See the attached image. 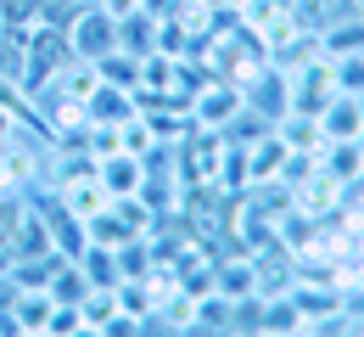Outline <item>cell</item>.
Masks as SVG:
<instances>
[{
  "instance_id": "1",
  "label": "cell",
  "mask_w": 364,
  "mask_h": 337,
  "mask_svg": "<svg viewBox=\"0 0 364 337\" xmlns=\"http://www.w3.org/2000/svg\"><path fill=\"white\" fill-rule=\"evenodd\" d=\"M68 62H73V46H68L62 23L34 17V23H28V51H23V73H17V96L34 107V101L62 79V68H68Z\"/></svg>"
},
{
  "instance_id": "2",
  "label": "cell",
  "mask_w": 364,
  "mask_h": 337,
  "mask_svg": "<svg viewBox=\"0 0 364 337\" xmlns=\"http://www.w3.org/2000/svg\"><path fill=\"white\" fill-rule=\"evenodd\" d=\"M291 309H297V332H331L348 315V287L342 281H319V276H297L291 281Z\"/></svg>"
},
{
  "instance_id": "3",
  "label": "cell",
  "mask_w": 364,
  "mask_h": 337,
  "mask_svg": "<svg viewBox=\"0 0 364 337\" xmlns=\"http://www.w3.org/2000/svg\"><path fill=\"white\" fill-rule=\"evenodd\" d=\"M62 34H68L73 56L101 62L107 51H118V17H107L101 6H79V11H68V17H62Z\"/></svg>"
},
{
  "instance_id": "4",
  "label": "cell",
  "mask_w": 364,
  "mask_h": 337,
  "mask_svg": "<svg viewBox=\"0 0 364 337\" xmlns=\"http://www.w3.org/2000/svg\"><path fill=\"white\" fill-rule=\"evenodd\" d=\"M241 101H247V118H258V124H280V118L291 113V79H286V68L264 62V68L241 85Z\"/></svg>"
},
{
  "instance_id": "5",
  "label": "cell",
  "mask_w": 364,
  "mask_h": 337,
  "mask_svg": "<svg viewBox=\"0 0 364 337\" xmlns=\"http://www.w3.org/2000/svg\"><path fill=\"white\" fill-rule=\"evenodd\" d=\"M241 113H247V101H241V85H230V79H202L196 96H191V124L196 130H219L225 135Z\"/></svg>"
},
{
  "instance_id": "6",
  "label": "cell",
  "mask_w": 364,
  "mask_h": 337,
  "mask_svg": "<svg viewBox=\"0 0 364 337\" xmlns=\"http://www.w3.org/2000/svg\"><path fill=\"white\" fill-rule=\"evenodd\" d=\"M50 309H56L50 287H11V298H6V326L23 332V337H46Z\"/></svg>"
},
{
  "instance_id": "7",
  "label": "cell",
  "mask_w": 364,
  "mask_h": 337,
  "mask_svg": "<svg viewBox=\"0 0 364 337\" xmlns=\"http://www.w3.org/2000/svg\"><path fill=\"white\" fill-rule=\"evenodd\" d=\"M180 73H185V56H174V51H146L140 56L135 96H174L180 90Z\"/></svg>"
},
{
  "instance_id": "8",
  "label": "cell",
  "mask_w": 364,
  "mask_h": 337,
  "mask_svg": "<svg viewBox=\"0 0 364 337\" xmlns=\"http://www.w3.org/2000/svg\"><path fill=\"white\" fill-rule=\"evenodd\" d=\"M319 130H325V141H364V113H359V96L336 90V96L319 107Z\"/></svg>"
},
{
  "instance_id": "9",
  "label": "cell",
  "mask_w": 364,
  "mask_h": 337,
  "mask_svg": "<svg viewBox=\"0 0 364 337\" xmlns=\"http://www.w3.org/2000/svg\"><path fill=\"white\" fill-rule=\"evenodd\" d=\"M95 180L107 197H135L140 180H146V163L129 152H107V157H95Z\"/></svg>"
},
{
  "instance_id": "10",
  "label": "cell",
  "mask_w": 364,
  "mask_h": 337,
  "mask_svg": "<svg viewBox=\"0 0 364 337\" xmlns=\"http://www.w3.org/2000/svg\"><path fill=\"white\" fill-rule=\"evenodd\" d=\"M213 292H225L230 304H235V298H252V292H258V264H252V253L213 259Z\"/></svg>"
},
{
  "instance_id": "11",
  "label": "cell",
  "mask_w": 364,
  "mask_h": 337,
  "mask_svg": "<svg viewBox=\"0 0 364 337\" xmlns=\"http://www.w3.org/2000/svg\"><path fill=\"white\" fill-rule=\"evenodd\" d=\"M319 169L331 175V180H359L364 175V141H325L319 146Z\"/></svg>"
},
{
  "instance_id": "12",
  "label": "cell",
  "mask_w": 364,
  "mask_h": 337,
  "mask_svg": "<svg viewBox=\"0 0 364 337\" xmlns=\"http://www.w3.org/2000/svg\"><path fill=\"white\" fill-rule=\"evenodd\" d=\"M291 197H297V208H309V214L325 219V214H336V208H342V180H331L325 169H314V175H309Z\"/></svg>"
},
{
  "instance_id": "13",
  "label": "cell",
  "mask_w": 364,
  "mask_h": 337,
  "mask_svg": "<svg viewBox=\"0 0 364 337\" xmlns=\"http://www.w3.org/2000/svg\"><path fill=\"white\" fill-rule=\"evenodd\" d=\"M274 135L286 141V152H319V146H325V130H319L314 113H286V118L274 124Z\"/></svg>"
},
{
  "instance_id": "14",
  "label": "cell",
  "mask_w": 364,
  "mask_h": 337,
  "mask_svg": "<svg viewBox=\"0 0 364 337\" xmlns=\"http://www.w3.org/2000/svg\"><path fill=\"white\" fill-rule=\"evenodd\" d=\"M85 107H90V124H118V118H129V113H135V90H118V85H107V79H101Z\"/></svg>"
},
{
  "instance_id": "15",
  "label": "cell",
  "mask_w": 364,
  "mask_h": 337,
  "mask_svg": "<svg viewBox=\"0 0 364 337\" xmlns=\"http://www.w3.org/2000/svg\"><path fill=\"white\" fill-rule=\"evenodd\" d=\"M118 51H129V56H146V51H157V17L151 11H129V17H118Z\"/></svg>"
},
{
  "instance_id": "16",
  "label": "cell",
  "mask_w": 364,
  "mask_h": 337,
  "mask_svg": "<svg viewBox=\"0 0 364 337\" xmlns=\"http://www.w3.org/2000/svg\"><path fill=\"white\" fill-rule=\"evenodd\" d=\"M62 208H68V214H79V219H90V214H101V208H107V202H112V197L101 192V180H73V186H62Z\"/></svg>"
},
{
  "instance_id": "17",
  "label": "cell",
  "mask_w": 364,
  "mask_h": 337,
  "mask_svg": "<svg viewBox=\"0 0 364 337\" xmlns=\"http://www.w3.org/2000/svg\"><path fill=\"white\" fill-rule=\"evenodd\" d=\"M79 315H85V332H107V326L118 321V292L112 287H90L85 304H79Z\"/></svg>"
},
{
  "instance_id": "18",
  "label": "cell",
  "mask_w": 364,
  "mask_h": 337,
  "mask_svg": "<svg viewBox=\"0 0 364 337\" xmlns=\"http://www.w3.org/2000/svg\"><path fill=\"white\" fill-rule=\"evenodd\" d=\"M230 309H235V304H230L225 292H202V298H196V321H191V332H230Z\"/></svg>"
},
{
  "instance_id": "19",
  "label": "cell",
  "mask_w": 364,
  "mask_h": 337,
  "mask_svg": "<svg viewBox=\"0 0 364 337\" xmlns=\"http://www.w3.org/2000/svg\"><path fill=\"white\" fill-rule=\"evenodd\" d=\"M95 73H101L107 85H118V90H135V85H140V56H129V51H107V56L95 62Z\"/></svg>"
},
{
  "instance_id": "20",
  "label": "cell",
  "mask_w": 364,
  "mask_h": 337,
  "mask_svg": "<svg viewBox=\"0 0 364 337\" xmlns=\"http://www.w3.org/2000/svg\"><path fill=\"white\" fill-rule=\"evenodd\" d=\"M151 130H146V118H140V107L129 113V118H118V152H129V157H146L151 152Z\"/></svg>"
},
{
  "instance_id": "21",
  "label": "cell",
  "mask_w": 364,
  "mask_h": 337,
  "mask_svg": "<svg viewBox=\"0 0 364 337\" xmlns=\"http://www.w3.org/2000/svg\"><path fill=\"white\" fill-rule=\"evenodd\" d=\"M23 192H0V276H6V247H11V231H17V219H23Z\"/></svg>"
},
{
  "instance_id": "22",
  "label": "cell",
  "mask_w": 364,
  "mask_h": 337,
  "mask_svg": "<svg viewBox=\"0 0 364 337\" xmlns=\"http://www.w3.org/2000/svg\"><path fill=\"white\" fill-rule=\"evenodd\" d=\"M50 337H68V332H85V315H79V304H56L50 309Z\"/></svg>"
},
{
  "instance_id": "23",
  "label": "cell",
  "mask_w": 364,
  "mask_h": 337,
  "mask_svg": "<svg viewBox=\"0 0 364 337\" xmlns=\"http://www.w3.org/2000/svg\"><path fill=\"white\" fill-rule=\"evenodd\" d=\"M46 11V0H0V17L6 23H34Z\"/></svg>"
},
{
  "instance_id": "24",
  "label": "cell",
  "mask_w": 364,
  "mask_h": 337,
  "mask_svg": "<svg viewBox=\"0 0 364 337\" xmlns=\"http://www.w3.org/2000/svg\"><path fill=\"white\" fill-rule=\"evenodd\" d=\"M95 6H101V11H107V17H129V11H135L140 0H95Z\"/></svg>"
},
{
  "instance_id": "25",
  "label": "cell",
  "mask_w": 364,
  "mask_h": 337,
  "mask_svg": "<svg viewBox=\"0 0 364 337\" xmlns=\"http://www.w3.org/2000/svg\"><path fill=\"white\" fill-rule=\"evenodd\" d=\"M342 6H348V11H364V0H342Z\"/></svg>"
},
{
  "instance_id": "26",
  "label": "cell",
  "mask_w": 364,
  "mask_h": 337,
  "mask_svg": "<svg viewBox=\"0 0 364 337\" xmlns=\"http://www.w3.org/2000/svg\"><path fill=\"white\" fill-rule=\"evenodd\" d=\"M0 23H6V17H0Z\"/></svg>"
}]
</instances>
